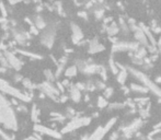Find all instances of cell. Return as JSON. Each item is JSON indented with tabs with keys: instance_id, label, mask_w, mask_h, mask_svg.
<instances>
[{
	"instance_id": "cell-1",
	"label": "cell",
	"mask_w": 161,
	"mask_h": 140,
	"mask_svg": "<svg viewBox=\"0 0 161 140\" xmlns=\"http://www.w3.org/2000/svg\"><path fill=\"white\" fill-rule=\"evenodd\" d=\"M0 124H2L7 129L16 131L18 129L16 113L11 107V103L0 94Z\"/></svg>"
},
{
	"instance_id": "cell-2",
	"label": "cell",
	"mask_w": 161,
	"mask_h": 140,
	"mask_svg": "<svg viewBox=\"0 0 161 140\" xmlns=\"http://www.w3.org/2000/svg\"><path fill=\"white\" fill-rule=\"evenodd\" d=\"M0 91L6 93V94H9L14 99L23 101V102H30L32 100V96H33L32 93H23L19 91L13 86H11L9 82H7L6 80L1 79V78H0Z\"/></svg>"
},
{
	"instance_id": "cell-3",
	"label": "cell",
	"mask_w": 161,
	"mask_h": 140,
	"mask_svg": "<svg viewBox=\"0 0 161 140\" xmlns=\"http://www.w3.org/2000/svg\"><path fill=\"white\" fill-rule=\"evenodd\" d=\"M89 123H90V118H88V117L73 118V121H70L69 123L61 129V133H63V134H67V133L76 130V129L82 127V126H87V125H89Z\"/></svg>"
},
{
	"instance_id": "cell-4",
	"label": "cell",
	"mask_w": 161,
	"mask_h": 140,
	"mask_svg": "<svg viewBox=\"0 0 161 140\" xmlns=\"http://www.w3.org/2000/svg\"><path fill=\"white\" fill-rule=\"evenodd\" d=\"M36 88L41 90L44 95L49 96L51 99L56 100V101L58 100L59 92H58V90H57L56 88H54V86L51 82H43V83H41L40 86H36Z\"/></svg>"
},
{
	"instance_id": "cell-5",
	"label": "cell",
	"mask_w": 161,
	"mask_h": 140,
	"mask_svg": "<svg viewBox=\"0 0 161 140\" xmlns=\"http://www.w3.org/2000/svg\"><path fill=\"white\" fill-rule=\"evenodd\" d=\"M34 130L36 131V134L40 135H46V136H49L52 138H55V139H60L61 138V134L59 131L55 130V129H52L49 127H45V126H42V125H35L34 126Z\"/></svg>"
},
{
	"instance_id": "cell-6",
	"label": "cell",
	"mask_w": 161,
	"mask_h": 140,
	"mask_svg": "<svg viewBox=\"0 0 161 140\" xmlns=\"http://www.w3.org/2000/svg\"><path fill=\"white\" fill-rule=\"evenodd\" d=\"M3 56H4V58H6L7 61H8L9 67H12L13 69L16 70V71L21 70V68H22V66H23V63L20 60L19 58L16 57V56L13 54V53H11V51H4V54H3Z\"/></svg>"
},
{
	"instance_id": "cell-7",
	"label": "cell",
	"mask_w": 161,
	"mask_h": 140,
	"mask_svg": "<svg viewBox=\"0 0 161 140\" xmlns=\"http://www.w3.org/2000/svg\"><path fill=\"white\" fill-rule=\"evenodd\" d=\"M115 121H116L115 118H112V119H111V121L105 125L104 127H99L98 129H97V130H95L94 133L90 136V140H101L102 138L104 137V135L107 133V130H109V129H110V128L114 125Z\"/></svg>"
},
{
	"instance_id": "cell-8",
	"label": "cell",
	"mask_w": 161,
	"mask_h": 140,
	"mask_svg": "<svg viewBox=\"0 0 161 140\" xmlns=\"http://www.w3.org/2000/svg\"><path fill=\"white\" fill-rule=\"evenodd\" d=\"M132 72H133V74H135L136 77H138L139 79L140 80H142L144 82H145V84L147 83V86H148V88L151 91H154V92L156 93V94H158L159 96H161V90L159 89L158 86H156V84H154V83H151L150 81H149V79L147 78V77H145L142 73H140V72H137L136 70H134V69H132Z\"/></svg>"
},
{
	"instance_id": "cell-9",
	"label": "cell",
	"mask_w": 161,
	"mask_h": 140,
	"mask_svg": "<svg viewBox=\"0 0 161 140\" xmlns=\"http://www.w3.org/2000/svg\"><path fill=\"white\" fill-rule=\"evenodd\" d=\"M71 32H73V42L75 44H78L82 38H83V33L80 30V28L77 24L73 23L71 24Z\"/></svg>"
},
{
	"instance_id": "cell-10",
	"label": "cell",
	"mask_w": 161,
	"mask_h": 140,
	"mask_svg": "<svg viewBox=\"0 0 161 140\" xmlns=\"http://www.w3.org/2000/svg\"><path fill=\"white\" fill-rule=\"evenodd\" d=\"M13 36H14V38L16 39V42H19V43H21V44H23L24 42L26 41V39H28L30 38V35H28V32H25V31H22V30H13Z\"/></svg>"
},
{
	"instance_id": "cell-11",
	"label": "cell",
	"mask_w": 161,
	"mask_h": 140,
	"mask_svg": "<svg viewBox=\"0 0 161 140\" xmlns=\"http://www.w3.org/2000/svg\"><path fill=\"white\" fill-rule=\"evenodd\" d=\"M54 34L53 32H47L46 34H43L42 36V43L46 46V47L51 48L53 46V43H54Z\"/></svg>"
},
{
	"instance_id": "cell-12",
	"label": "cell",
	"mask_w": 161,
	"mask_h": 140,
	"mask_svg": "<svg viewBox=\"0 0 161 140\" xmlns=\"http://www.w3.org/2000/svg\"><path fill=\"white\" fill-rule=\"evenodd\" d=\"M16 53H19V54L23 55V56L31 57V58H33V59H42V58H43V56H42V55H38V54H36V53H32V51H24V49H21V48L16 49Z\"/></svg>"
},
{
	"instance_id": "cell-13",
	"label": "cell",
	"mask_w": 161,
	"mask_h": 140,
	"mask_svg": "<svg viewBox=\"0 0 161 140\" xmlns=\"http://www.w3.org/2000/svg\"><path fill=\"white\" fill-rule=\"evenodd\" d=\"M70 96H71L73 102H79L80 99H81V93L76 86H71L70 88Z\"/></svg>"
},
{
	"instance_id": "cell-14",
	"label": "cell",
	"mask_w": 161,
	"mask_h": 140,
	"mask_svg": "<svg viewBox=\"0 0 161 140\" xmlns=\"http://www.w3.org/2000/svg\"><path fill=\"white\" fill-rule=\"evenodd\" d=\"M35 25V28L37 30H43L46 28V23H45V21L43 20V18H42L41 16H36L34 18V23H33Z\"/></svg>"
},
{
	"instance_id": "cell-15",
	"label": "cell",
	"mask_w": 161,
	"mask_h": 140,
	"mask_svg": "<svg viewBox=\"0 0 161 140\" xmlns=\"http://www.w3.org/2000/svg\"><path fill=\"white\" fill-rule=\"evenodd\" d=\"M103 49H104V47H103L101 44H99L97 41H94V42H91L89 51H90L91 54H94V53H99V51H103Z\"/></svg>"
},
{
	"instance_id": "cell-16",
	"label": "cell",
	"mask_w": 161,
	"mask_h": 140,
	"mask_svg": "<svg viewBox=\"0 0 161 140\" xmlns=\"http://www.w3.org/2000/svg\"><path fill=\"white\" fill-rule=\"evenodd\" d=\"M38 116H40V111H38V108L36 107V105H33V106H32V111H31L32 121H35V123H38V121H40Z\"/></svg>"
},
{
	"instance_id": "cell-17",
	"label": "cell",
	"mask_w": 161,
	"mask_h": 140,
	"mask_svg": "<svg viewBox=\"0 0 161 140\" xmlns=\"http://www.w3.org/2000/svg\"><path fill=\"white\" fill-rule=\"evenodd\" d=\"M77 70L78 68L76 66H71V67H68L65 70V76L66 77H75L77 74Z\"/></svg>"
},
{
	"instance_id": "cell-18",
	"label": "cell",
	"mask_w": 161,
	"mask_h": 140,
	"mask_svg": "<svg viewBox=\"0 0 161 140\" xmlns=\"http://www.w3.org/2000/svg\"><path fill=\"white\" fill-rule=\"evenodd\" d=\"M25 22H28V24H30V32H31L32 34L37 35L38 34V30L35 28V25L33 24V22H32L31 20L28 19V18H25Z\"/></svg>"
},
{
	"instance_id": "cell-19",
	"label": "cell",
	"mask_w": 161,
	"mask_h": 140,
	"mask_svg": "<svg viewBox=\"0 0 161 140\" xmlns=\"http://www.w3.org/2000/svg\"><path fill=\"white\" fill-rule=\"evenodd\" d=\"M22 83H23V86H24V88H26V89L28 90H31V89H35L36 86L32 83V81L30 79H28V78H25V79H23L22 80Z\"/></svg>"
},
{
	"instance_id": "cell-20",
	"label": "cell",
	"mask_w": 161,
	"mask_h": 140,
	"mask_svg": "<svg viewBox=\"0 0 161 140\" xmlns=\"http://www.w3.org/2000/svg\"><path fill=\"white\" fill-rule=\"evenodd\" d=\"M0 137L2 138L3 140H13L14 139V136L10 134H7L6 131H3L1 128H0Z\"/></svg>"
},
{
	"instance_id": "cell-21",
	"label": "cell",
	"mask_w": 161,
	"mask_h": 140,
	"mask_svg": "<svg viewBox=\"0 0 161 140\" xmlns=\"http://www.w3.org/2000/svg\"><path fill=\"white\" fill-rule=\"evenodd\" d=\"M44 74H45V78L48 80L47 82H52L54 80V73L52 72V70H49V69H46V70H44Z\"/></svg>"
},
{
	"instance_id": "cell-22",
	"label": "cell",
	"mask_w": 161,
	"mask_h": 140,
	"mask_svg": "<svg viewBox=\"0 0 161 140\" xmlns=\"http://www.w3.org/2000/svg\"><path fill=\"white\" fill-rule=\"evenodd\" d=\"M125 78H126V71H125V70H122V71L120 72V74H118V79H117V81L123 84V83L125 82Z\"/></svg>"
},
{
	"instance_id": "cell-23",
	"label": "cell",
	"mask_w": 161,
	"mask_h": 140,
	"mask_svg": "<svg viewBox=\"0 0 161 140\" xmlns=\"http://www.w3.org/2000/svg\"><path fill=\"white\" fill-rule=\"evenodd\" d=\"M107 102L105 101L104 98H102V96H100L98 99V105H99V107H104V106H106Z\"/></svg>"
},
{
	"instance_id": "cell-24",
	"label": "cell",
	"mask_w": 161,
	"mask_h": 140,
	"mask_svg": "<svg viewBox=\"0 0 161 140\" xmlns=\"http://www.w3.org/2000/svg\"><path fill=\"white\" fill-rule=\"evenodd\" d=\"M132 88L135 91H139V92H147V89L144 88V86H137L136 84H132Z\"/></svg>"
},
{
	"instance_id": "cell-25",
	"label": "cell",
	"mask_w": 161,
	"mask_h": 140,
	"mask_svg": "<svg viewBox=\"0 0 161 140\" xmlns=\"http://www.w3.org/2000/svg\"><path fill=\"white\" fill-rule=\"evenodd\" d=\"M0 11L2 13V18L6 19L7 16V10H6V7H4V3L3 2H0Z\"/></svg>"
},
{
	"instance_id": "cell-26",
	"label": "cell",
	"mask_w": 161,
	"mask_h": 140,
	"mask_svg": "<svg viewBox=\"0 0 161 140\" xmlns=\"http://www.w3.org/2000/svg\"><path fill=\"white\" fill-rule=\"evenodd\" d=\"M117 31H118V29L116 28V25H115V24H113L112 26H110V28H109V32H110L111 35H114L115 33L117 32Z\"/></svg>"
},
{
	"instance_id": "cell-27",
	"label": "cell",
	"mask_w": 161,
	"mask_h": 140,
	"mask_svg": "<svg viewBox=\"0 0 161 140\" xmlns=\"http://www.w3.org/2000/svg\"><path fill=\"white\" fill-rule=\"evenodd\" d=\"M112 93H113V90L111 89V88H109V89L106 90L104 92V96H106V98H110L111 95H112Z\"/></svg>"
},
{
	"instance_id": "cell-28",
	"label": "cell",
	"mask_w": 161,
	"mask_h": 140,
	"mask_svg": "<svg viewBox=\"0 0 161 140\" xmlns=\"http://www.w3.org/2000/svg\"><path fill=\"white\" fill-rule=\"evenodd\" d=\"M28 139H30V140H43L41 137H40V136H38V134L34 135V136H32V137H30Z\"/></svg>"
},
{
	"instance_id": "cell-29",
	"label": "cell",
	"mask_w": 161,
	"mask_h": 140,
	"mask_svg": "<svg viewBox=\"0 0 161 140\" xmlns=\"http://www.w3.org/2000/svg\"><path fill=\"white\" fill-rule=\"evenodd\" d=\"M18 111H20V112H25V111H26V107L24 106V105H19V106H18Z\"/></svg>"
},
{
	"instance_id": "cell-30",
	"label": "cell",
	"mask_w": 161,
	"mask_h": 140,
	"mask_svg": "<svg viewBox=\"0 0 161 140\" xmlns=\"http://www.w3.org/2000/svg\"><path fill=\"white\" fill-rule=\"evenodd\" d=\"M78 16H82L83 19H87V13H85V12H79V13H78Z\"/></svg>"
},
{
	"instance_id": "cell-31",
	"label": "cell",
	"mask_w": 161,
	"mask_h": 140,
	"mask_svg": "<svg viewBox=\"0 0 161 140\" xmlns=\"http://www.w3.org/2000/svg\"><path fill=\"white\" fill-rule=\"evenodd\" d=\"M60 101H61V102H66V101H67V96L66 95H63L61 98H60Z\"/></svg>"
},
{
	"instance_id": "cell-32",
	"label": "cell",
	"mask_w": 161,
	"mask_h": 140,
	"mask_svg": "<svg viewBox=\"0 0 161 140\" xmlns=\"http://www.w3.org/2000/svg\"><path fill=\"white\" fill-rule=\"evenodd\" d=\"M14 78H16V81H21V79H22V77L21 76H16Z\"/></svg>"
},
{
	"instance_id": "cell-33",
	"label": "cell",
	"mask_w": 161,
	"mask_h": 140,
	"mask_svg": "<svg viewBox=\"0 0 161 140\" xmlns=\"http://www.w3.org/2000/svg\"><path fill=\"white\" fill-rule=\"evenodd\" d=\"M6 70H7V69H4V68L0 67V72H3V73H4V72H6Z\"/></svg>"
},
{
	"instance_id": "cell-34",
	"label": "cell",
	"mask_w": 161,
	"mask_h": 140,
	"mask_svg": "<svg viewBox=\"0 0 161 140\" xmlns=\"http://www.w3.org/2000/svg\"><path fill=\"white\" fill-rule=\"evenodd\" d=\"M3 21H6V19H4V18H1V19H0V22H3Z\"/></svg>"
},
{
	"instance_id": "cell-35",
	"label": "cell",
	"mask_w": 161,
	"mask_h": 140,
	"mask_svg": "<svg viewBox=\"0 0 161 140\" xmlns=\"http://www.w3.org/2000/svg\"><path fill=\"white\" fill-rule=\"evenodd\" d=\"M160 44H161V38H160Z\"/></svg>"
},
{
	"instance_id": "cell-36",
	"label": "cell",
	"mask_w": 161,
	"mask_h": 140,
	"mask_svg": "<svg viewBox=\"0 0 161 140\" xmlns=\"http://www.w3.org/2000/svg\"><path fill=\"white\" fill-rule=\"evenodd\" d=\"M25 140H30V139H25Z\"/></svg>"
}]
</instances>
